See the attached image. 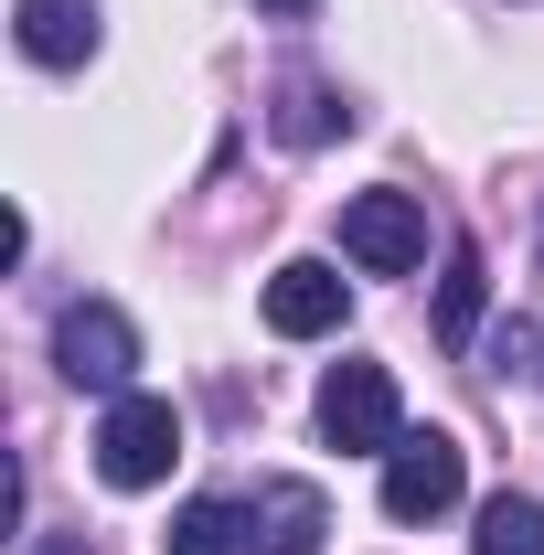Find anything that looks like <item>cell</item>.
Wrapping results in <instances>:
<instances>
[{
  "label": "cell",
  "mask_w": 544,
  "mask_h": 555,
  "mask_svg": "<svg viewBox=\"0 0 544 555\" xmlns=\"http://www.w3.org/2000/svg\"><path fill=\"white\" fill-rule=\"evenodd\" d=\"M341 321H352V288H341L332 257H288V268L268 278V332L321 343V332H341Z\"/></svg>",
  "instance_id": "cell-6"
},
{
  "label": "cell",
  "mask_w": 544,
  "mask_h": 555,
  "mask_svg": "<svg viewBox=\"0 0 544 555\" xmlns=\"http://www.w3.org/2000/svg\"><path fill=\"white\" fill-rule=\"evenodd\" d=\"M341 129H352V107H341L332 86H310V75L277 86V139H288V150H321V139H341Z\"/></svg>",
  "instance_id": "cell-11"
},
{
  "label": "cell",
  "mask_w": 544,
  "mask_h": 555,
  "mask_svg": "<svg viewBox=\"0 0 544 555\" xmlns=\"http://www.w3.org/2000/svg\"><path fill=\"white\" fill-rule=\"evenodd\" d=\"M341 257L374 268V278H406L427 257V204L416 193H352L341 204Z\"/></svg>",
  "instance_id": "cell-5"
},
{
  "label": "cell",
  "mask_w": 544,
  "mask_h": 555,
  "mask_svg": "<svg viewBox=\"0 0 544 555\" xmlns=\"http://www.w3.org/2000/svg\"><path fill=\"white\" fill-rule=\"evenodd\" d=\"M160 555H257V524L235 502H182L171 534H160Z\"/></svg>",
  "instance_id": "cell-9"
},
{
  "label": "cell",
  "mask_w": 544,
  "mask_h": 555,
  "mask_svg": "<svg viewBox=\"0 0 544 555\" xmlns=\"http://www.w3.org/2000/svg\"><path fill=\"white\" fill-rule=\"evenodd\" d=\"M22 54L33 65H86L96 54V0H22Z\"/></svg>",
  "instance_id": "cell-8"
},
{
  "label": "cell",
  "mask_w": 544,
  "mask_h": 555,
  "mask_svg": "<svg viewBox=\"0 0 544 555\" xmlns=\"http://www.w3.org/2000/svg\"><path fill=\"white\" fill-rule=\"evenodd\" d=\"M171 460H182V406H171V396H118L107 427H96V470H107V491H160Z\"/></svg>",
  "instance_id": "cell-1"
},
{
  "label": "cell",
  "mask_w": 544,
  "mask_h": 555,
  "mask_svg": "<svg viewBox=\"0 0 544 555\" xmlns=\"http://www.w3.org/2000/svg\"><path fill=\"white\" fill-rule=\"evenodd\" d=\"M480 299H491V268H480V246H449V278H438V343H449V352H470Z\"/></svg>",
  "instance_id": "cell-10"
},
{
  "label": "cell",
  "mask_w": 544,
  "mask_h": 555,
  "mask_svg": "<svg viewBox=\"0 0 544 555\" xmlns=\"http://www.w3.org/2000/svg\"><path fill=\"white\" fill-rule=\"evenodd\" d=\"M321 438L385 460V449L406 438V416H396V374H385V363H332V385H321Z\"/></svg>",
  "instance_id": "cell-3"
},
{
  "label": "cell",
  "mask_w": 544,
  "mask_h": 555,
  "mask_svg": "<svg viewBox=\"0 0 544 555\" xmlns=\"http://www.w3.org/2000/svg\"><path fill=\"white\" fill-rule=\"evenodd\" d=\"M459 491H470V460L449 427H406L385 449V524H438V513H459Z\"/></svg>",
  "instance_id": "cell-2"
},
{
  "label": "cell",
  "mask_w": 544,
  "mask_h": 555,
  "mask_svg": "<svg viewBox=\"0 0 544 555\" xmlns=\"http://www.w3.org/2000/svg\"><path fill=\"white\" fill-rule=\"evenodd\" d=\"M33 555H86V534H33Z\"/></svg>",
  "instance_id": "cell-13"
},
{
  "label": "cell",
  "mask_w": 544,
  "mask_h": 555,
  "mask_svg": "<svg viewBox=\"0 0 544 555\" xmlns=\"http://www.w3.org/2000/svg\"><path fill=\"white\" fill-rule=\"evenodd\" d=\"M54 363H65V385L129 396V374H139V332H129V310H107V299H75L65 321H54Z\"/></svg>",
  "instance_id": "cell-4"
},
{
  "label": "cell",
  "mask_w": 544,
  "mask_h": 555,
  "mask_svg": "<svg viewBox=\"0 0 544 555\" xmlns=\"http://www.w3.org/2000/svg\"><path fill=\"white\" fill-rule=\"evenodd\" d=\"M246 524H257V555H321V534H332V502H321L310 481H257Z\"/></svg>",
  "instance_id": "cell-7"
},
{
  "label": "cell",
  "mask_w": 544,
  "mask_h": 555,
  "mask_svg": "<svg viewBox=\"0 0 544 555\" xmlns=\"http://www.w3.org/2000/svg\"><path fill=\"white\" fill-rule=\"evenodd\" d=\"M257 11H310V0H257Z\"/></svg>",
  "instance_id": "cell-14"
},
{
  "label": "cell",
  "mask_w": 544,
  "mask_h": 555,
  "mask_svg": "<svg viewBox=\"0 0 544 555\" xmlns=\"http://www.w3.org/2000/svg\"><path fill=\"white\" fill-rule=\"evenodd\" d=\"M470 555H544V502H534V491H502V502H480Z\"/></svg>",
  "instance_id": "cell-12"
}]
</instances>
